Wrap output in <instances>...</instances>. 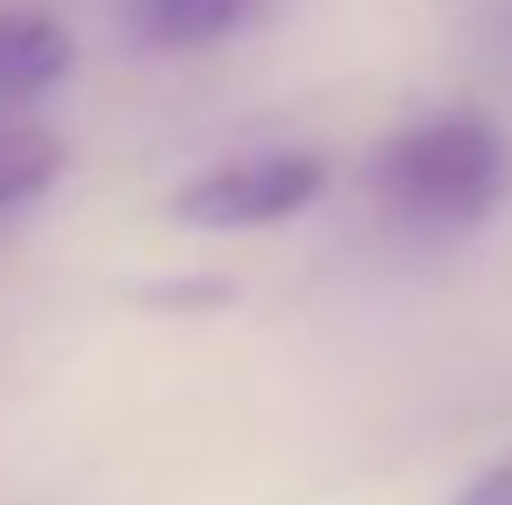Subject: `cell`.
I'll use <instances>...</instances> for the list:
<instances>
[{
  "instance_id": "cell-2",
  "label": "cell",
  "mask_w": 512,
  "mask_h": 505,
  "mask_svg": "<svg viewBox=\"0 0 512 505\" xmlns=\"http://www.w3.org/2000/svg\"><path fill=\"white\" fill-rule=\"evenodd\" d=\"M326 194V160L319 153H243L222 167L194 173L187 187H173L167 215L180 229H270L291 222L298 208H312Z\"/></svg>"
},
{
  "instance_id": "cell-5",
  "label": "cell",
  "mask_w": 512,
  "mask_h": 505,
  "mask_svg": "<svg viewBox=\"0 0 512 505\" xmlns=\"http://www.w3.org/2000/svg\"><path fill=\"white\" fill-rule=\"evenodd\" d=\"M63 160L70 146L49 132V125H28V118H0V215L49 194L63 180Z\"/></svg>"
},
{
  "instance_id": "cell-6",
  "label": "cell",
  "mask_w": 512,
  "mask_h": 505,
  "mask_svg": "<svg viewBox=\"0 0 512 505\" xmlns=\"http://www.w3.org/2000/svg\"><path fill=\"white\" fill-rule=\"evenodd\" d=\"M139 298L160 312H201V305H236V284H153Z\"/></svg>"
},
{
  "instance_id": "cell-1",
  "label": "cell",
  "mask_w": 512,
  "mask_h": 505,
  "mask_svg": "<svg viewBox=\"0 0 512 505\" xmlns=\"http://www.w3.org/2000/svg\"><path fill=\"white\" fill-rule=\"evenodd\" d=\"M512 187L506 132L478 111L423 118L374 153V194L388 215L416 229H478Z\"/></svg>"
},
{
  "instance_id": "cell-7",
  "label": "cell",
  "mask_w": 512,
  "mask_h": 505,
  "mask_svg": "<svg viewBox=\"0 0 512 505\" xmlns=\"http://www.w3.org/2000/svg\"><path fill=\"white\" fill-rule=\"evenodd\" d=\"M457 505H512V457H506V464H492L485 478H471V485L457 492Z\"/></svg>"
},
{
  "instance_id": "cell-4",
  "label": "cell",
  "mask_w": 512,
  "mask_h": 505,
  "mask_svg": "<svg viewBox=\"0 0 512 505\" xmlns=\"http://www.w3.org/2000/svg\"><path fill=\"white\" fill-rule=\"evenodd\" d=\"M263 0H132V35L146 49H208L236 35Z\"/></svg>"
},
{
  "instance_id": "cell-3",
  "label": "cell",
  "mask_w": 512,
  "mask_h": 505,
  "mask_svg": "<svg viewBox=\"0 0 512 505\" xmlns=\"http://www.w3.org/2000/svg\"><path fill=\"white\" fill-rule=\"evenodd\" d=\"M70 63H77V42L56 14H35V7L0 14V104L42 97L49 84L70 77Z\"/></svg>"
}]
</instances>
